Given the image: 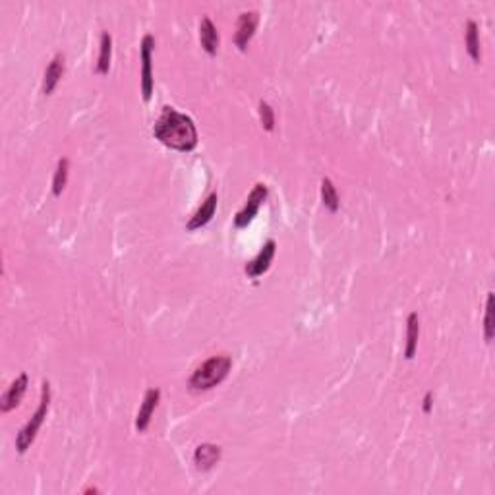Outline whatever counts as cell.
Wrapping results in <instances>:
<instances>
[{"label": "cell", "mask_w": 495, "mask_h": 495, "mask_svg": "<svg viewBox=\"0 0 495 495\" xmlns=\"http://www.w3.org/2000/svg\"><path fill=\"white\" fill-rule=\"evenodd\" d=\"M153 134L168 150L190 153L197 147V128L194 120L172 107L163 109L153 126Z\"/></svg>", "instance_id": "6da1fadb"}, {"label": "cell", "mask_w": 495, "mask_h": 495, "mask_svg": "<svg viewBox=\"0 0 495 495\" xmlns=\"http://www.w3.org/2000/svg\"><path fill=\"white\" fill-rule=\"evenodd\" d=\"M231 368H233L231 356H211L209 360H206L204 364L197 366L194 370L188 385L194 391H209V389L223 384L228 372H231Z\"/></svg>", "instance_id": "7a4b0ae2"}, {"label": "cell", "mask_w": 495, "mask_h": 495, "mask_svg": "<svg viewBox=\"0 0 495 495\" xmlns=\"http://www.w3.org/2000/svg\"><path fill=\"white\" fill-rule=\"evenodd\" d=\"M48 406H51V384H48V381H43V387H41V401H39L37 411H35V414L29 418L28 424H26V426L18 431V435H16V451H18L19 455L28 453V449L33 445V441L37 438L43 422L47 418Z\"/></svg>", "instance_id": "3957f363"}, {"label": "cell", "mask_w": 495, "mask_h": 495, "mask_svg": "<svg viewBox=\"0 0 495 495\" xmlns=\"http://www.w3.org/2000/svg\"><path fill=\"white\" fill-rule=\"evenodd\" d=\"M267 194H269V188L265 186V184H255L253 186V190L250 192V196H248V199H246V206L236 213V217H234V226L236 228H246L248 224L252 223L253 217L258 215V211H260V207L263 206V201L267 199Z\"/></svg>", "instance_id": "277c9868"}, {"label": "cell", "mask_w": 495, "mask_h": 495, "mask_svg": "<svg viewBox=\"0 0 495 495\" xmlns=\"http://www.w3.org/2000/svg\"><path fill=\"white\" fill-rule=\"evenodd\" d=\"M153 47H155V39L153 35H145L141 39L140 56H141V97L147 103L153 97V66H151V55H153Z\"/></svg>", "instance_id": "5b68a950"}, {"label": "cell", "mask_w": 495, "mask_h": 495, "mask_svg": "<svg viewBox=\"0 0 495 495\" xmlns=\"http://www.w3.org/2000/svg\"><path fill=\"white\" fill-rule=\"evenodd\" d=\"M275 252H277V244H275V240H267V242L262 246L260 253L253 258L252 262L246 263V267H244L246 275H248L250 279H258V277H262L263 273L269 271L273 258H275Z\"/></svg>", "instance_id": "8992f818"}, {"label": "cell", "mask_w": 495, "mask_h": 495, "mask_svg": "<svg viewBox=\"0 0 495 495\" xmlns=\"http://www.w3.org/2000/svg\"><path fill=\"white\" fill-rule=\"evenodd\" d=\"M260 24V14L258 12H244L238 18V26H236V33H234V43L240 51H246L250 41L255 35V29Z\"/></svg>", "instance_id": "52a82bcc"}, {"label": "cell", "mask_w": 495, "mask_h": 495, "mask_svg": "<svg viewBox=\"0 0 495 495\" xmlns=\"http://www.w3.org/2000/svg\"><path fill=\"white\" fill-rule=\"evenodd\" d=\"M28 385H29L28 374H19L18 377L10 384L6 393L2 395V399H0V412L6 414V412L14 411L16 406H19V402H21L24 395H26V391H28Z\"/></svg>", "instance_id": "ba28073f"}, {"label": "cell", "mask_w": 495, "mask_h": 495, "mask_svg": "<svg viewBox=\"0 0 495 495\" xmlns=\"http://www.w3.org/2000/svg\"><path fill=\"white\" fill-rule=\"evenodd\" d=\"M159 401H161V389H150V391L145 393L143 402H141L140 406V412H138V416H136V430L140 431V433H143V431L150 428L151 416H153V412H155V408H157Z\"/></svg>", "instance_id": "9c48e42d"}, {"label": "cell", "mask_w": 495, "mask_h": 495, "mask_svg": "<svg viewBox=\"0 0 495 495\" xmlns=\"http://www.w3.org/2000/svg\"><path fill=\"white\" fill-rule=\"evenodd\" d=\"M217 201H219L217 194H209L206 201L201 204V207H199L196 213H194V217L188 221V224H186L188 231H199L201 226H206V224L211 223V219L215 217Z\"/></svg>", "instance_id": "30bf717a"}, {"label": "cell", "mask_w": 495, "mask_h": 495, "mask_svg": "<svg viewBox=\"0 0 495 495\" xmlns=\"http://www.w3.org/2000/svg\"><path fill=\"white\" fill-rule=\"evenodd\" d=\"M199 41H201V47L206 51L207 55L215 56L219 53V45H221V37H219V31H217L215 24L211 21V18H201L199 24Z\"/></svg>", "instance_id": "8fae6325"}, {"label": "cell", "mask_w": 495, "mask_h": 495, "mask_svg": "<svg viewBox=\"0 0 495 495\" xmlns=\"http://www.w3.org/2000/svg\"><path fill=\"white\" fill-rule=\"evenodd\" d=\"M64 75V55H56L51 62H48L47 70H45V78H43V95H51L56 89L58 82Z\"/></svg>", "instance_id": "7c38bea8"}, {"label": "cell", "mask_w": 495, "mask_h": 495, "mask_svg": "<svg viewBox=\"0 0 495 495\" xmlns=\"http://www.w3.org/2000/svg\"><path fill=\"white\" fill-rule=\"evenodd\" d=\"M221 460V447L213 443H204L194 451V462L199 470H211Z\"/></svg>", "instance_id": "4fadbf2b"}, {"label": "cell", "mask_w": 495, "mask_h": 495, "mask_svg": "<svg viewBox=\"0 0 495 495\" xmlns=\"http://www.w3.org/2000/svg\"><path fill=\"white\" fill-rule=\"evenodd\" d=\"M418 339H420V318L416 312H412L406 318V346H404V358L412 360L418 350Z\"/></svg>", "instance_id": "5bb4252c"}, {"label": "cell", "mask_w": 495, "mask_h": 495, "mask_svg": "<svg viewBox=\"0 0 495 495\" xmlns=\"http://www.w3.org/2000/svg\"><path fill=\"white\" fill-rule=\"evenodd\" d=\"M112 60V37L109 31L101 33V43H99V58H97V66L95 72L99 75H107L111 70Z\"/></svg>", "instance_id": "9a60e30c"}, {"label": "cell", "mask_w": 495, "mask_h": 495, "mask_svg": "<svg viewBox=\"0 0 495 495\" xmlns=\"http://www.w3.org/2000/svg\"><path fill=\"white\" fill-rule=\"evenodd\" d=\"M465 43H467V51L470 58L478 64V62L482 60V51H480V28H478L476 21H472V19L467 24Z\"/></svg>", "instance_id": "2e32d148"}, {"label": "cell", "mask_w": 495, "mask_h": 495, "mask_svg": "<svg viewBox=\"0 0 495 495\" xmlns=\"http://www.w3.org/2000/svg\"><path fill=\"white\" fill-rule=\"evenodd\" d=\"M321 201L325 209H329L331 213H336L339 207H341V201H339V194H336L335 184L331 182V178H323L321 180Z\"/></svg>", "instance_id": "e0dca14e"}, {"label": "cell", "mask_w": 495, "mask_h": 495, "mask_svg": "<svg viewBox=\"0 0 495 495\" xmlns=\"http://www.w3.org/2000/svg\"><path fill=\"white\" fill-rule=\"evenodd\" d=\"M68 174H70V161L62 157V159L58 161L55 177H53V194H55L56 197L64 192L66 184H68Z\"/></svg>", "instance_id": "ac0fdd59"}, {"label": "cell", "mask_w": 495, "mask_h": 495, "mask_svg": "<svg viewBox=\"0 0 495 495\" xmlns=\"http://www.w3.org/2000/svg\"><path fill=\"white\" fill-rule=\"evenodd\" d=\"M494 292L487 294L486 300V316H484V339L486 343L494 341Z\"/></svg>", "instance_id": "d6986e66"}, {"label": "cell", "mask_w": 495, "mask_h": 495, "mask_svg": "<svg viewBox=\"0 0 495 495\" xmlns=\"http://www.w3.org/2000/svg\"><path fill=\"white\" fill-rule=\"evenodd\" d=\"M260 120H262V126L267 132L275 130V112H273L271 105L262 101L260 103Z\"/></svg>", "instance_id": "ffe728a7"}, {"label": "cell", "mask_w": 495, "mask_h": 495, "mask_svg": "<svg viewBox=\"0 0 495 495\" xmlns=\"http://www.w3.org/2000/svg\"><path fill=\"white\" fill-rule=\"evenodd\" d=\"M431 408H433V393L428 391L424 401H422V411H424V414H430Z\"/></svg>", "instance_id": "44dd1931"}, {"label": "cell", "mask_w": 495, "mask_h": 495, "mask_svg": "<svg viewBox=\"0 0 495 495\" xmlns=\"http://www.w3.org/2000/svg\"><path fill=\"white\" fill-rule=\"evenodd\" d=\"M84 494H99V489L97 487H87Z\"/></svg>", "instance_id": "7402d4cb"}]
</instances>
